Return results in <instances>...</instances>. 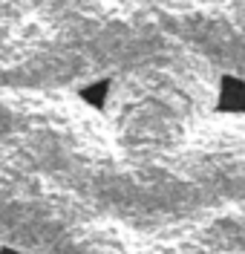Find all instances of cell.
I'll list each match as a JSON object with an SVG mask.
<instances>
[{
	"label": "cell",
	"mask_w": 245,
	"mask_h": 254,
	"mask_svg": "<svg viewBox=\"0 0 245 254\" xmlns=\"http://www.w3.org/2000/svg\"><path fill=\"white\" fill-rule=\"evenodd\" d=\"M0 254H29L23 249H15V246H0Z\"/></svg>",
	"instance_id": "3957f363"
},
{
	"label": "cell",
	"mask_w": 245,
	"mask_h": 254,
	"mask_svg": "<svg viewBox=\"0 0 245 254\" xmlns=\"http://www.w3.org/2000/svg\"><path fill=\"white\" fill-rule=\"evenodd\" d=\"M213 116H240L245 119V78L222 72L213 95Z\"/></svg>",
	"instance_id": "6da1fadb"
},
{
	"label": "cell",
	"mask_w": 245,
	"mask_h": 254,
	"mask_svg": "<svg viewBox=\"0 0 245 254\" xmlns=\"http://www.w3.org/2000/svg\"><path fill=\"white\" fill-rule=\"evenodd\" d=\"M113 87H115V81L110 75H104V78H96V81H90V84H84L81 90H78V98L90 110L107 113L110 110V101H113Z\"/></svg>",
	"instance_id": "7a4b0ae2"
}]
</instances>
